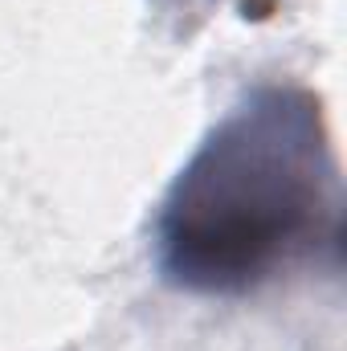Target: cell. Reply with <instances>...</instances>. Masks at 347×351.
Listing matches in <instances>:
<instances>
[{"label": "cell", "instance_id": "6da1fadb", "mask_svg": "<svg viewBox=\"0 0 347 351\" xmlns=\"http://www.w3.org/2000/svg\"><path fill=\"white\" fill-rule=\"evenodd\" d=\"M344 188L323 98L302 82L250 86L196 143L152 221L164 286L241 298L339 258Z\"/></svg>", "mask_w": 347, "mask_h": 351}, {"label": "cell", "instance_id": "7a4b0ae2", "mask_svg": "<svg viewBox=\"0 0 347 351\" xmlns=\"http://www.w3.org/2000/svg\"><path fill=\"white\" fill-rule=\"evenodd\" d=\"M160 8H168L176 16H200L204 8H213V4H221V0H156ZM246 8H254V0H241Z\"/></svg>", "mask_w": 347, "mask_h": 351}]
</instances>
